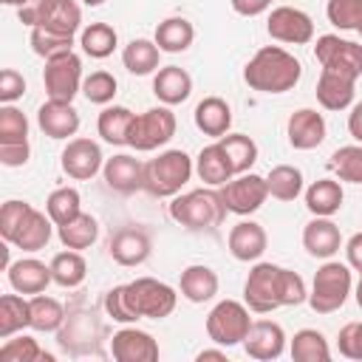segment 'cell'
I'll return each instance as SVG.
<instances>
[{
  "label": "cell",
  "mask_w": 362,
  "mask_h": 362,
  "mask_svg": "<svg viewBox=\"0 0 362 362\" xmlns=\"http://www.w3.org/2000/svg\"><path fill=\"white\" fill-rule=\"evenodd\" d=\"M354 297H356V305L362 308V272H359V283H356V288H354Z\"/></svg>",
  "instance_id": "6125c7cd"
},
{
  "label": "cell",
  "mask_w": 362,
  "mask_h": 362,
  "mask_svg": "<svg viewBox=\"0 0 362 362\" xmlns=\"http://www.w3.org/2000/svg\"><path fill=\"white\" fill-rule=\"evenodd\" d=\"M269 195L277 201H294L303 192V173L294 164H277L266 175Z\"/></svg>",
  "instance_id": "b9f144b4"
},
{
  "label": "cell",
  "mask_w": 362,
  "mask_h": 362,
  "mask_svg": "<svg viewBox=\"0 0 362 362\" xmlns=\"http://www.w3.org/2000/svg\"><path fill=\"white\" fill-rule=\"evenodd\" d=\"M133 119H136V113H133L130 107H124V105H107V107L99 113V119H96V130H99V136H102L107 144L122 147V144H127Z\"/></svg>",
  "instance_id": "4dcf8cb0"
},
{
  "label": "cell",
  "mask_w": 362,
  "mask_h": 362,
  "mask_svg": "<svg viewBox=\"0 0 362 362\" xmlns=\"http://www.w3.org/2000/svg\"><path fill=\"white\" fill-rule=\"evenodd\" d=\"M23 328H31V303L20 297V291L3 294L0 297V339H8Z\"/></svg>",
  "instance_id": "836d02e7"
},
{
  "label": "cell",
  "mask_w": 362,
  "mask_h": 362,
  "mask_svg": "<svg viewBox=\"0 0 362 362\" xmlns=\"http://www.w3.org/2000/svg\"><path fill=\"white\" fill-rule=\"evenodd\" d=\"M153 93L161 105H181L192 93V76L178 65H164L153 76Z\"/></svg>",
  "instance_id": "cb8c5ba5"
},
{
  "label": "cell",
  "mask_w": 362,
  "mask_h": 362,
  "mask_svg": "<svg viewBox=\"0 0 362 362\" xmlns=\"http://www.w3.org/2000/svg\"><path fill=\"white\" fill-rule=\"evenodd\" d=\"M269 3H272V0H269Z\"/></svg>",
  "instance_id": "003e7915"
},
{
  "label": "cell",
  "mask_w": 362,
  "mask_h": 362,
  "mask_svg": "<svg viewBox=\"0 0 362 362\" xmlns=\"http://www.w3.org/2000/svg\"><path fill=\"white\" fill-rule=\"evenodd\" d=\"M37 124L48 139H74L79 130V113L71 102L45 99L37 110Z\"/></svg>",
  "instance_id": "2e32d148"
},
{
  "label": "cell",
  "mask_w": 362,
  "mask_h": 362,
  "mask_svg": "<svg viewBox=\"0 0 362 362\" xmlns=\"http://www.w3.org/2000/svg\"><path fill=\"white\" fill-rule=\"evenodd\" d=\"M348 133L362 144V102H356L348 113Z\"/></svg>",
  "instance_id": "91938a15"
},
{
  "label": "cell",
  "mask_w": 362,
  "mask_h": 362,
  "mask_svg": "<svg viewBox=\"0 0 362 362\" xmlns=\"http://www.w3.org/2000/svg\"><path fill=\"white\" fill-rule=\"evenodd\" d=\"M0 359L3 362H54V356L51 354H45L40 345H37V339H31V337H8L3 345H0Z\"/></svg>",
  "instance_id": "ee69618b"
},
{
  "label": "cell",
  "mask_w": 362,
  "mask_h": 362,
  "mask_svg": "<svg viewBox=\"0 0 362 362\" xmlns=\"http://www.w3.org/2000/svg\"><path fill=\"white\" fill-rule=\"evenodd\" d=\"M218 189H221V198H223L226 209L235 212V215H252L269 198V184L257 173H240V175L229 178L226 184H221Z\"/></svg>",
  "instance_id": "8fae6325"
},
{
  "label": "cell",
  "mask_w": 362,
  "mask_h": 362,
  "mask_svg": "<svg viewBox=\"0 0 362 362\" xmlns=\"http://www.w3.org/2000/svg\"><path fill=\"white\" fill-rule=\"evenodd\" d=\"M40 28L76 37V31L82 28V8H79V3L76 0H51Z\"/></svg>",
  "instance_id": "74e56055"
},
{
  "label": "cell",
  "mask_w": 362,
  "mask_h": 362,
  "mask_svg": "<svg viewBox=\"0 0 362 362\" xmlns=\"http://www.w3.org/2000/svg\"><path fill=\"white\" fill-rule=\"evenodd\" d=\"M116 76L110 71H93L90 76H85L82 82V93L88 102L93 105H110L113 96H116Z\"/></svg>",
  "instance_id": "681fc988"
},
{
  "label": "cell",
  "mask_w": 362,
  "mask_h": 362,
  "mask_svg": "<svg viewBox=\"0 0 362 362\" xmlns=\"http://www.w3.org/2000/svg\"><path fill=\"white\" fill-rule=\"evenodd\" d=\"M342 201H345V192H342L339 181H334V178H320L305 189V206L311 215H320V218L337 215Z\"/></svg>",
  "instance_id": "f546056e"
},
{
  "label": "cell",
  "mask_w": 362,
  "mask_h": 362,
  "mask_svg": "<svg viewBox=\"0 0 362 362\" xmlns=\"http://www.w3.org/2000/svg\"><path fill=\"white\" fill-rule=\"evenodd\" d=\"M354 88H356L354 76H345V74L322 68L320 79H317V102L325 110H345V107L354 105V96H356Z\"/></svg>",
  "instance_id": "603a6c76"
},
{
  "label": "cell",
  "mask_w": 362,
  "mask_h": 362,
  "mask_svg": "<svg viewBox=\"0 0 362 362\" xmlns=\"http://www.w3.org/2000/svg\"><path fill=\"white\" fill-rule=\"evenodd\" d=\"M28 141V119L20 107L3 105L0 107V144H20Z\"/></svg>",
  "instance_id": "c3c4849f"
},
{
  "label": "cell",
  "mask_w": 362,
  "mask_h": 362,
  "mask_svg": "<svg viewBox=\"0 0 362 362\" xmlns=\"http://www.w3.org/2000/svg\"><path fill=\"white\" fill-rule=\"evenodd\" d=\"M156 45L161 48V51H167V54H181V51H187L189 45H192V40H195V28H192V23L187 20V17H167V20H161L158 25H156Z\"/></svg>",
  "instance_id": "1f68e13d"
},
{
  "label": "cell",
  "mask_w": 362,
  "mask_h": 362,
  "mask_svg": "<svg viewBox=\"0 0 362 362\" xmlns=\"http://www.w3.org/2000/svg\"><path fill=\"white\" fill-rule=\"evenodd\" d=\"M243 300L249 311L272 314L277 308L305 303L308 291H305V280L297 272L283 269L277 263H255L243 283Z\"/></svg>",
  "instance_id": "6da1fadb"
},
{
  "label": "cell",
  "mask_w": 362,
  "mask_h": 362,
  "mask_svg": "<svg viewBox=\"0 0 362 362\" xmlns=\"http://www.w3.org/2000/svg\"><path fill=\"white\" fill-rule=\"evenodd\" d=\"M45 212H48V218H51L57 226L74 221V218L82 212L79 189H74V187H57V189L48 195V201H45Z\"/></svg>",
  "instance_id": "7bdbcfd3"
},
{
  "label": "cell",
  "mask_w": 362,
  "mask_h": 362,
  "mask_svg": "<svg viewBox=\"0 0 362 362\" xmlns=\"http://www.w3.org/2000/svg\"><path fill=\"white\" fill-rule=\"evenodd\" d=\"M269 6H272L269 0H232V8H235L238 14H243V17H257V14H263Z\"/></svg>",
  "instance_id": "680465c9"
},
{
  "label": "cell",
  "mask_w": 362,
  "mask_h": 362,
  "mask_svg": "<svg viewBox=\"0 0 362 362\" xmlns=\"http://www.w3.org/2000/svg\"><path fill=\"white\" fill-rule=\"evenodd\" d=\"M266 31L272 40L277 42H288V45H305L314 40V20L294 6H277L272 8L269 20H266Z\"/></svg>",
  "instance_id": "7c38bea8"
},
{
  "label": "cell",
  "mask_w": 362,
  "mask_h": 362,
  "mask_svg": "<svg viewBox=\"0 0 362 362\" xmlns=\"http://www.w3.org/2000/svg\"><path fill=\"white\" fill-rule=\"evenodd\" d=\"M195 173H198V178H201L204 184H209V187H221V184H226L229 178H235L232 164H229V158H226L221 141L206 144V147L198 153V158H195Z\"/></svg>",
  "instance_id": "83f0119b"
},
{
  "label": "cell",
  "mask_w": 362,
  "mask_h": 362,
  "mask_svg": "<svg viewBox=\"0 0 362 362\" xmlns=\"http://www.w3.org/2000/svg\"><path fill=\"white\" fill-rule=\"evenodd\" d=\"M192 173L195 164L184 150H164L144 164V189L153 198H175Z\"/></svg>",
  "instance_id": "277c9868"
},
{
  "label": "cell",
  "mask_w": 362,
  "mask_h": 362,
  "mask_svg": "<svg viewBox=\"0 0 362 362\" xmlns=\"http://www.w3.org/2000/svg\"><path fill=\"white\" fill-rule=\"evenodd\" d=\"M124 294L139 320H164L175 311L178 303L175 288L156 277H136L124 283Z\"/></svg>",
  "instance_id": "8992f818"
},
{
  "label": "cell",
  "mask_w": 362,
  "mask_h": 362,
  "mask_svg": "<svg viewBox=\"0 0 362 362\" xmlns=\"http://www.w3.org/2000/svg\"><path fill=\"white\" fill-rule=\"evenodd\" d=\"M51 277L62 288H76L88 277V263L76 249H65L51 257Z\"/></svg>",
  "instance_id": "d590c367"
},
{
  "label": "cell",
  "mask_w": 362,
  "mask_h": 362,
  "mask_svg": "<svg viewBox=\"0 0 362 362\" xmlns=\"http://www.w3.org/2000/svg\"><path fill=\"white\" fill-rule=\"evenodd\" d=\"M178 288H181V297L184 300H189V303H206V300H212L218 294V274L209 266H201V263L187 266L181 272Z\"/></svg>",
  "instance_id": "f1b7e54d"
},
{
  "label": "cell",
  "mask_w": 362,
  "mask_h": 362,
  "mask_svg": "<svg viewBox=\"0 0 362 362\" xmlns=\"http://www.w3.org/2000/svg\"><path fill=\"white\" fill-rule=\"evenodd\" d=\"M23 93H25V79H23V74L14 71V68H3V71H0V102H3V105H14Z\"/></svg>",
  "instance_id": "db71d44e"
},
{
  "label": "cell",
  "mask_w": 362,
  "mask_h": 362,
  "mask_svg": "<svg viewBox=\"0 0 362 362\" xmlns=\"http://www.w3.org/2000/svg\"><path fill=\"white\" fill-rule=\"evenodd\" d=\"M31 328L40 334H51L59 331L65 322V308L59 300L48 297V294H31Z\"/></svg>",
  "instance_id": "f35d334b"
},
{
  "label": "cell",
  "mask_w": 362,
  "mask_h": 362,
  "mask_svg": "<svg viewBox=\"0 0 362 362\" xmlns=\"http://www.w3.org/2000/svg\"><path fill=\"white\" fill-rule=\"evenodd\" d=\"M249 328H252L249 305H243L238 300H221L206 314V337L221 348L243 345Z\"/></svg>",
  "instance_id": "52a82bcc"
},
{
  "label": "cell",
  "mask_w": 362,
  "mask_h": 362,
  "mask_svg": "<svg viewBox=\"0 0 362 362\" xmlns=\"http://www.w3.org/2000/svg\"><path fill=\"white\" fill-rule=\"evenodd\" d=\"M345 257H348V266L362 272V232L351 235L348 243H345Z\"/></svg>",
  "instance_id": "6f0895ef"
},
{
  "label": "cell",
  "mask_w": 362,
  "mask_h": 362,
  "mask_svg": "<svg viewBox=\"0 0 362 362\" xmlns=\"http://www.w3.org/2000/svg\"><path fill=\"white\" fill-rule=\"evenodd\" d=\"M31 156V144L20 141V144H0V164L6 167H23Z\"/></svg>",
  "instance_id": "11a10c76"
},
{
  "label": "cell",
  "mask_w": 362,
  "mask_h": 362,
  "mask_svg": "<svg viewBox=\"0 0 362 362\" xmlns=\"http://www.w3.org/2000/svg\"><path fill=\"white\" fill-rule=\"evenodd\" d=\"M6 274H8V286L20 294H42L48 288V283H54L51 263L45 266L37 257H20V260L8 263Z\"/></svg>",
  "instance_id": "44dd1931"
},
{
  "label": "cell",
  "mask_w": 362,
  "mask_h": 362,
  "mask_svg": "<svg viewBox=\"0 0 362 362\" xmlns=\"http://www.w3.org/2000/svg\"><path fill=\"white\" fill-rule=\"evenodd\" d=\"M226 243H229V252H232L235 260L252 263V260H260V255L266 252L269 235L257 221H240V223H235L229 229Z\"/></svg>",
  "instance_id": "ffe728a7"
},
{
  "label": "cell",
  "mask_w": 362,
  "mask_h": 362,
  "mask_svg": "<svg viewBox=\"0 0 362 362\" xmlns=\"http://www.w3.org/2000/svg\"><path fill=\"white\" fill-rule=\"evenodd\" d=\"M243 351H246V356L260 359V362L277 359L286 351L283 325L274 322V320H252V328H249V334L243 339Z\"/></svg>",
  "instance_id": "9a60e30c"
},
{
  "label": "cell",
  "mask_w": 362,
  "mask_h": 362,
  "mask_svg": "<svg viewBox=\"0 0 362 362\" xmlns=\"http://www.w3.org/2000/svg\"><path fill=\"white\" fill-rule=\"evenodd\" d=\"M54 226H57V223L48 218V212H40V209L31 206V212L25 215V221H23L20 232L14 235L11 246H17V249H23V252H40V249L48 246V240H51V235H54V232H51Z\"/></svg>",
  "instance_id": "4316f807"
},
{
  "label": "cell",
  "mask_w": 362,
  "mask_h": 362,
  "mask_svg": "<svg viewBox=\"0 0 362 362\" xmlns=\"http://www.w3.org/2000/svg\"><path fill=\"white\" fill-rule=\"evenodd\" d=\"M31 40V48L37 57L42 59H51L57 54H65V51H74V37L71 34H57V31H48V28H31L28 34Z\"/></svg>",
  "instance_id": "7dc6e473"
},
{
  "label": "cell",
  "mask_w": 362,
  "mask_h": 362,
  "mask_svg": "<svg viewBox=\"0 0 362 362\" xmlns=\"http://www.w3.org/2000/svg\"><path fill=\"white\" fill-rule=\"evenodd\" d=\"M195 359H198V362H204V359H226V354H223L221 348H204V351H198Z\"/></svg>",
  "instance_id": "94428289"
},
{
  "label": "cell",
  "mask_w": 362,
  "mask_h": 362,
  "mask_svg": "<svg viewBox=\"0 0 362 362\" xmlns=\"http://www.w3.org/2000/svg\"><path fill=\"white\" fill-rule=\"evenodd\" d=\"M102 175H105V184L119 195H130L136 189H144V164L127 153L105 158Z\"/></svg>",
  "instance_id": "ac0fdd59"
},
{
  "label": "cell",
  "mask_w": 362,
  "mask_h": 362,
  "mask_svg": "<svg viewBox=\"0 0 362 362\" xmlns=\"http://www.w3.org/2000/svg\"><path fill=\"white\" fill-rule=\"evenodd\" d=\"M110 356L116 362H156L158 342L153 339V334L124 325L110 337Z\"/></svg>",
  "instance_id": "5bb4252c"
},
{
  "label": "cell",
  "mask_w": 362,
  "mask_h": 362,
  "mask_svg": "<svg viewBox=\"0 0 362 362\" xmlns=\"http://www.w3.org/2000/svg\"><path fill=\"white\" fill-rule=\"evenodd\" d=\"M226 204L221 189H189L178 192L170 204V218L189 232H215L226 221Z\"/></svg>",
  "instance_id": "3957f363"
},
{
  "label": "cell",
  "mask_w": 362,
  "mask_h": 362,
  "mask_svg": "<svg viewBox=\"0 0 362 362\" xmlns=\"http://www.w3.org/2000/svg\"><path fill=\"white\" fill-rule=\"evenodd\" d=\"M351 266L339 263V260H325L311 280V291H308V305L317 314H334L345 305L348 294H351Z\"/></svg>",
  "instance_id": "5b68a950"
},
{
  "label": "cell",
  "mask_w": 362,
  "mask_h": 362,
  "mask_svg": "<svg viewBox=\"0 0 362 362\" xmlns=\"http://www.w3.org/2000/svg\"><path fill=\"white\" fill-rule=\"evenodd\" d=\"M195 127L204 133V136H212V139H221L229 133L232 127V107L226 99L221 96H206L195 105Z\"/></svg>",
  "instance_id": "d4e9b609"
},
{
  "label": "cell",
  "mask_w": 362,
  "mask_h": 362,
  "mask_svg": "<svg viewBox=\"0 0 362 362\" xmlns=\"http://www.w3.org/2000/svg\"><path fill=\"white\" fill-rule=\"evenodd\" d=\"M328 167L339 175V181L362 184V144H345V147L334 150Z\"/></svg>",
  "instance_id": "f6af8a7d"
},
{
  "label": "cell",
  "mask_w": 362,
  "mask_h": 362,
  "mask_svg": "<svg viewBox=\"0 0 362 362\" xmlns=\"http://www.w3.org/2000/svg\"><path fill=\"white\" fill-rule=\"evenodd\" d=\"M303 246L311 257H320V260H331L339 246H342V235H339V226L331 221V218H320L314 215L305 229H303Z\"/></svg>",
  "instance_id": "7402d4cb"
},
{
  "label": "cell",
  "mask_w": 362,
  "mask_h": 362,
  "mask_svg": "<svg viewBox=\"0 0 362 362\" xmlns=\"http://www.w3.org/2000/svg\"><path fill=\"white\" fill-rule=\"evenodd\" d=\"M218 141H221V147H223V153H226L235 175L249 173V167L257 161V144L246 133H226Z\"/></svg>",
  "instance_id": "60d3db41"
},
{
  "label": "cell",
  "mask_w": 362,
  "mask_h": 362,
  "mask_svg": "<svg viewBox=\"0 0 362 362\" xmlns=\"http://www.w3.org/2000/svg\"><path fill=\"white\" fill-rule=\"evenodd\" d=\"M96 334H102V322L93 320V314H74L65 317L62 328L57 331L59 345L71 354H82L90 348V339H96Z\"/></svg>",
  "instance_id": "484cf974"
},
{
  "label": "cell",
  "mask_w": 362,
  "mask_h": 362,
  "mask_svg": "<svg viewBox=\"0 0 362 362\" xmlns=\"http://www.w3.org/2000/svg\"><path fill=\"white\" fill-rule=\"evenodd\" d=\"M314 57L328 71H337L354 79L362 76V45L354 40H342L339 34H322L317 37Z\"/></svg>",
  "instance_id": "30bf717a"
},
{
  "label": "cell",
  "mask_w": 362,
  "mask_h": 362,
  "mask_svg": "<svg viewBox=\"0 0 362 362\" xmlns=\"http://www.w3.org/2000/svg\"><path fill=\"white\" fill-rule=\"evenodd\" d=\"M3 3H6V6H14V8H23L28 0H3Z\"/></svg>",
  "instance_id": "be15d7a7"
},
{
  "label": "cell",
  "mask_w": 362,
  "mask_h": 362,
  "mask_svg": "<svg viewBox=\"0 0 362 362\" xmlns=\"http://www.w3.org/2000/svg\"><path fill=\"white\" fill-rule=\"evenodd\" d=\"M82 59L74 51L57 54L51 59H45V71H42V85H45V96L48 99H59V102H74V96L82 90Z\"/></svg>",
  "instance_id": "9c48e42d"
},
{
  "label": "cell",
  "mask_w": 362,
  "mask_h": 362,
  "mask_svg": "<svg viewBox=\"0 0 362 362\" xmlns=\"http://www.w3.org/2000/svg\"><path fill=\"white\" fill-rule=\"evenodd\" d=\"M175 113L161 105V107H150L144 113H139L133 119V127H130V136H127V147H133L136 153H150V150H158L161 144H167L173 136H175Z\"/></svg>",
  "instance_id": "ba28073f"
},
{
  "label": "cell",
  "mask_w": 362,
  "mask_h": 362,
  "mask_svg": "<svg viewBox=\"0 0 362 362\" xmlns=\"http://www.w3.org/2000/svg\"><path fill=\"white\" fill-rule=\"evenodd\" d=\"M48 6H51V0H28L23 8H17V17H20V23H25L28 28H37V25L42 23Z\"/></svg>",
  "instance_id": "9f6ffc18"
},
{
  "label": "cell",
  "mask_w": 362,
  "mask_h": 362,
  "mask_svg": "<svg viewBox=\"0 0 362 362\" xmlns=\"http://www.w3.org/2000/svg\"><path fill=\"white\" fill-rule=\"evenodd\" d=\"M303 76V65L280 45H263L243 68V82L260 93H286Z\"/></svg>",
  "instance_id": "7a4b0ae2"
},
{
  "label": "cell",
  "mask_w": 362,
  "mask_h": 362,
  "mask_svg": "<svg viewBox=\"0 0 362 362\" xmlns=\"http://www.w3.org/2000/svg\"><path fill=\"white\" fill-rule=\"evenodd\" d=\"M359 37H362V34H359Z\"/></svg>",
  "instance_id": "03108f58"
},
{
  "label": "cell",
  "mask_w": 362,
  "mask_h": 362,
  "mask_svg": "<svg viewBox=\"0 0 362 362\" xmlns=\"http://www.w3.org/2000/svg\"><path fill=\"white\" fill-rule=\"evenodd\" d=\"M57 235H59V243H62L65 249H76V252H82V249H88V246L96 243V238H99V223H96L93 215L79 212L74 221L57 226Z\"/></svg>",
  "instance_id": "e575fe53"
},
{
  "label": "cell",
  "mask_w": 362,
  "mask_h": 362,
  "mask_svg": "<svg viewBox=\"0 0 362 362\" xmlns=\"http://www.w3.org/2000/svg\"><path fill=\"white\" fill-rule=\"evenodd\" d=\"M116 42H119V34H116V28L107 25V23H90V25H85L82 34H79L82 51H85L88 57H93V59L110 57V54L116 51Z\"/></svg>",
  "instance_id": "ab89813d"
},
{
  "label": "cell",
  "mask_w": 362,
  "mask_h": 362,
  "mask_svg": "<svg viewBox=\"0 0 362 362\" xmlns=\"http://www.w3.org/2000/svg\"><path fill=\"white\" fill-rule=\"evenodd\" d=\"M286 136L294 150H314L325 141V119L314 107H300L286 122Z\"/></svg>",
  "instance_id": "e0dca14e"
},
{
  "label": "cell",
  "mask_w": 362,
  "mask_h": 362,
  "mask_svg": "<svg viewBox=\"0 0 362 362\" xmlns=\"http://www.w3.org/2000/svg\"><path fill=\"white\" fill-rule=\"evenodd\" d=\"M28 212H31V204L28 201H6L0 206V235H3L6 243L14 240V235L20 232V226H23V221H25Z\"/></svg>",
  "instance_id": "f907efd6"
},
{
  "label": "cell",
  "mask_w": 362,
  "mask_h": 362,
  "mask_svg": "<svg viewBox=\"0 0 362 362\" xmlns=\"http://www.w3.org/2000/svg\"><path fill=\"white\" fill-rule=\"evenodd\" d=\"M105 314L113 320V322H122V325H133L139 317L133 314L130 303H127V294H124V286H113L107 294H105Z\"/></svg>",
  "instance_id": "816d5d0a"
},
{
  "label": "cell",
  "mask_w": 362,
  "mask_h": 362,
  "mask_svg": "<svg viewBox=\"0 0 362 362\" xmlns=\"http://www.w3.org/2000/svg\"><path fill=\"white\" fill-rule=\"evenodd\" d=\"M337 348L345 359L362 362V322H348L337 334Z\"/></svg>",
  "instance_id": "f5cc1de1"
},
{
  "label": "cell",
  "mask_w": 362,
  "mask_h": 362,
  "mask_svg": "<svg viewBox=\"0 0 362 362\" xmlns=\"http://www.w3.org/2000/svg\"><path fill=\"white\" fill-rule=\"evenodd\" d=\"M325 17L339 31H356L362 34V0H328Z\"/></svg>",
  "instance_id": "bcb514c9"
},
{
  "label": "cell",
  "mask_w": 362,
  "mask_h": 362,
  "mask_svg": "<svg viewBox=\"0 0 362 362\" xmlns=\"http://www.w3.org/2000/svg\"><path fill=\"white\" fill-rule=\"evenodd\" d=\"M158 57H161V48L156 45V40H130L122 51V62L130 74L136 76H147L153 71H158Z\"/></svg>",
  "instance_id": "d6a6232c"
},
{
  "label": "cell",
  "mask_w": 362,
  "mask_h": 362,
  "mask_svg": "<svg viewBox=\"0 0 362 362\" xmlns=\"http://www.w3.org/2000/svg\"><path fill=\"white\" fill-rule=\"evenodd\" d=\"M153 252V243H150V235L144 229H119L116 235H110V243H107V255L119 263V266H141Z\"/></svg>",
  "instance_id": "d6986e66"
},
{
  "label": "cell",
  "mask_w": 362,
  "mask_h": 362,
  "mask_svg": "<svg viewBox=\"0 0 362 362\" xmlns=\"http://www.w3.org/2000/svg\"><path fill=\"white\" fill-rule=\"evenodd\" d=\"M59 164H62V173L68 178L90 181L105 167V156H102V147L93 139L76 136V139H68V144H65V150L59 156Z\"/></svg>",
  "instance_id": "4fadbf2b"
},
{
  "label": "cell",
  "mask_w": 362,
  "mask_h": 362,
  "mask_svg": "<svg viewBox=\"0 0 362 362\" xmlns=\"http://www.w3.org/2000/svg\"><path fill=\"white\" fill-rule=\"evenodd\" d=\"M288 354L294 362H328L331 359V348L328 339L317 331V328H300L291 337Z\"/></svg>",
  "instance_id": "8d00e7d4"
},
{
  "label": "cell",
  "mask_w": 362,
  "mask_h": 362,
  "mask_svg": "<svg viewBox=\"0 0 362 362\" xmlns=\"http://www.w3.org/2000/svg\"><path fill=\"white\" fill-rule=\"evenodd\" d=\"M82 3H85V6H102L105 0H82Z\"/></svg>",
  "instance_id": "e7e4bbea"
}]
</instances>
